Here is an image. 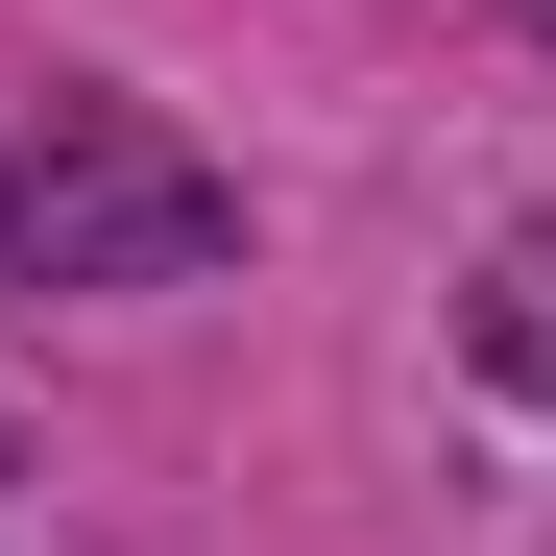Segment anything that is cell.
Masks as SVG:
<instances>
[{
  "label": "cell",
  "mask_w": 556,
  "mask_h": 556,
  "mask_svg": "<svg viewBox=\"0 0 556 556\" xmlns=\"http://www.w3.org/2000/svg\"><path fill=\"white\" fill-rule=\"evenodd\" d=\"M218 218L242 194H218L194 146H146L122 98H49V146L0 169V242H25L49 291H169V266H218Z\"/></svg>",
  "instance_id": "cell-1"
},
{
  "label": "cell",
  "mask_w": 556,
  "mask_h": 556,
  "mask_svg": "<svg viewBox=\"0 0 556 556\" xmlns=\"http://www.w3.org/2000/svg\"><path fill=\"white\" fill-rule=\"evenodd\" d=\"M532 25H556V0H532Z\"/></svg>",
  "instance_id": "cell-2"
}]
</instances>
